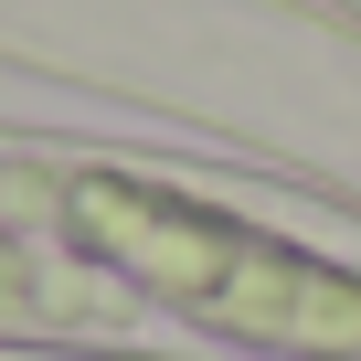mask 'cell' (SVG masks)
I'll return each mask as SVG.
<instances>
[{"mask_svg": "<svg viewBox=\"0 0 361 361\" xmlns=\"http://www.w3.org/2000/svg\"><path fill=\"white\" fill-rule=\"evenodd\" d=\"M22 192L64 245H85L128 298L192 319L255 361H361V266L319 255L276 224H245L202 192H170L138 170H22Z\"/></svg>", "mask_w": 361, "mask_h": 361, "instance_id": "cell-1", "label": "cell"}, {"mask_svg": "<svg viewBox=\"0 0 361 361\" xmlns=\"http://www.w3.org/2000/svg\"><path fill=\"white\" fill-rule=\"evenodd\" d=\"M85 298L64 276H43V255H22L11 234H0V319H75Z\"/></svg>", "mask_w": 361, "mask_h": 361, "instance_id": "cell-2", "label": "cell"}]
</instances>
